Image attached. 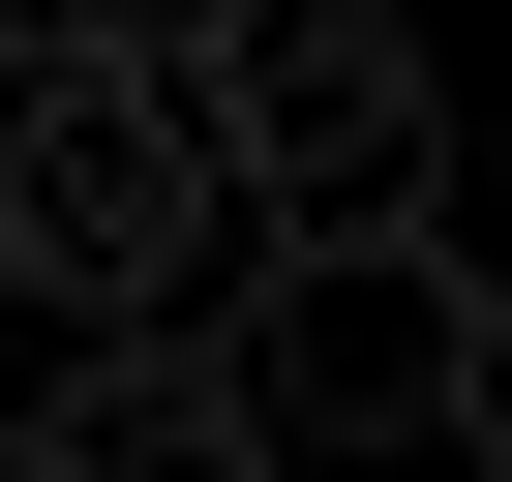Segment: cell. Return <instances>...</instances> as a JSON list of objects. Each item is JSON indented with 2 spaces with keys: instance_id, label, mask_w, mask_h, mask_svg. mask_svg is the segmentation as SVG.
<instances>
[{
  "instance_id": "obj_5",
  "label": "cell",
  "mask_w": 512,
  "mask_h": 482,
  "mask_svg": "<svg viewBox=\"0 0 512 482\" xmlns=\"http://www.w3.org/2000/svg\"><path fill=\"white\" fill-rule=\"evenodd\" d=\"M482 452H512V302H482Z\"/></svg>"
},
{
  "instance_id": "obj_3",
  "label": "cell",
  "mask_w": 512,
  "mask_h": 482,
  "mask_svg": "<svg viewBox=\"0 0 512 482\" xmlns=\"http://www.w3.org/2000/svg\"><path fill=\"white\" fill-rule=\"evenodd\" d=\"M241 61V211H272V272L302 241H452V61L362 31V0H272V31H211Z\"/></svg>"
},
{
  "instance_id": "obj_1",
  "label": "cell",
  "mask_w": 512,
  "mask_h": 482,
  "mask_svg": "<svg viewBox=\"0 0 512 482\" xmlns=\"http://www.w3.org/2000/svg\"><path fill=\"white\" fill-rule=\"evenodd\" d=\"M0 241H31V302L91 362H181L211 272H272V211H241V61L211 31H31V91H0Z\"/></svg>"
},
{
  "instance_id": "obj_2",
  "label": "cell",
  "mask_w": 512,
  "mask_h": 482,
  "mask_svg": "<svg viewBox=\"0 0 512 482\" xmlns=\"http://www.w3.org/2000/svg\"><path fill=\"white\" fill-rule=\"evenodd\" d=\"M482 241H302V272H241V392H272V452H482Z\"/></svg>"
},
{
  "instance_id": "obj_4",
  "label": "cell",
  "mask_w": 512,
  "mask_h": 482,
  "mask_svg": "<svg viewBox=\"0 0 512 482\" xmlns=\"http://www.w3.org/2000/svg\"><path fill=\"white\" fill-rule=\"evenodd\" d=\"M31 482H302V452H272V392L181 332V362H61L31 392Z\"/></svg>"
}]
</instances>
